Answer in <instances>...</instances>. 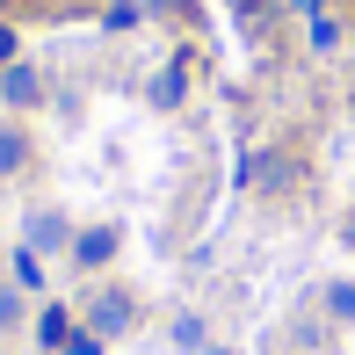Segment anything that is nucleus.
Listing matches in <instances>:
<instances>
[{"label":"nucleus","instance_id":"4468645a","mask_svg":"<svg viewBox=\"0 0 355 355\" xmlns=\"http://www.w3.org/2000/svg\"><path fill=\"white\" fill-rule=\"evenodd\" d=\"M66 355H102V341H94V334H73V341H66Z\"/></svg>","mask_w":355,"mask_h":355},{"label":"nucleus","instance_id":"6e6552de","mask_svg":"<svg viewBox=\"0 0 355 355\" xmlns=\"http://www.w3.org/2000/svg\"><path fill=\"white\" fill-rule=\"evenodd\" d=\"M327 312L334 319H355V276H334L327 283Z\"/></svg>","mask_w":355,"mask_h":355},{"label":"nucleus","instance_id":"0eeeda50","mask_svg":"<svg viewBox=\"0 0 355 355\" xmlns=\"http://www.w3.org/2000/svg\"><path fill=\"white\" fill-rule=\"evenodd\" d=\"M37 341H44V348H66V341H73V319H66V304H51V312L37 319Z\"/></svg>","mask_w":355,"mask_h":355},{"label":"nucleus","instance_id":"7ed1b4c3","mask_svg":"<svg viewBox=\"0 0 355 355\" xmlns=\"http://www.w3.org/2000/svg\"><path fill=\"white\" fill-rule=\"evenodd\" d=\"M0 102H8V109H44V73L22 66V58L0 66Z\"/></svg>","mask_w":355,"mask_h":355},{"label":"nucleus","instance_id":"39448f33","mask_svg":"<svg viewBox=\"0 0 355 355\" xmlns=\"http://www.w3.org/2000/svg\"><path fill=\"white\" fill-rule=\"evenodd\" d=\"M145 94H153L159 109H174V102L189 94V58H174V66H159V73H153V87H145Z\"/></svg>","mask_w":355,"mask_h":355},{"label":"nucleus","instance_id":"f257e3e1","mask_svg":"<svg viewBox=\"0 0 355 355\" xmlns=\"http://www.w3.org/2000/svg\"><path fill=\"white\" fill-rule=\"evenodd\" d=\"M131 327H138L131 290H94V297H87V334H94V341H123Z\"/></svg>","mask_w":355,"mask_h":355},{"label":"nucleus","instance_id":"9b49d317","mask_svg":"<svg viewBox=\"0 0 355 355\" xmlns=\"http://www.w3.org/2000/svg\"><path fill=\"white\" fill-rule=\"evenodd\" d=\"M15 283H22V290H44V261H37V254H15Z\"/></svg>","mask_w":355,"mask_h":355},{"label":"nucleus","instance_id":"f3484780","mask_svg":"<svg viewBox=\"0 0 355 355\" xmlns=\"http://www.w3.org/2000/svg\"><path fill=\"white\" fill-rule=\"evenodd\" d=\"M0 8H8V0H0Z\"/></svg>","mask_w":355,"mask_h":355},{"label":"nucleus","instance_id":"1a4fd4ad","mask_svg":"<svg viewBox=\"0 0 355 355\" xmlns=\"http://www.w3.org/2000/svg\"><path fill=\"white\" fill-rule=\"evenodd\" d=\"M174 348H211V334H203V319H196V312L174 319Z\"/></svg>","mask_w":355,"mask_h":355},{"label":"nucleus","instance_id":"423d86ee","mask_svg":"<svg viewBox=\"0 0 355 355\" xmlns=\"http://www.w3.org/2000/svg\"><path fill=\"white\" fill-rule=\"evenodd\" d=\"M29 167V138H22V123H0V182L8 174H22Z\"/></svg>","mask_w":355,"mask_h":355},{"label":"nucleus","instance_id":"dca6fc26","mask_svg":"<svg viewBox=\"0 0 355 355\" xmlns=\"http://www.w3.org/2000/svg\"><path fill=\"white\" fill-rule=\"evenodd\" d=\"M211 355H232V348H211Z\"/></svg>","mask_w":355,"mask_h":355},{"label":"nucleus","instance_id":"ddd939ff","mask_svg":"<svg viewBox=\"0 0 355 355\" xmlns=\"http://www.w3.org/2000/svg\"><path fill=\"white\" fill-rule=\"evenodd\" d=\"M109 22H116V29H131V22H138V0H116V8H109Z\"/></svg>","mask_w":355,"mask_h":355},{"label":"nucleus","instance_id":"20e7f679","mask_svg":"<svg viewBox=\"0 0 355 355\" xmlns=\"http://www.w3.org/2000/svg\"><path fill=\"white\" fill-rule=\"evenodd\" d=\"M109 254H116V225H87V232L73 239V261L80 268H102Z\"/></svg>","mask_w":355,"mask_h":355},{"label":"nucleus","instance_id":"f8f14e48","mask_svg":"<svg viewBox=\"0 0 355 355\" xmlns=\"http://www.w3.org/2000/svg\"><path fill=\"white\" fill-rule=\"evenodd\" d=\"M0 327H22V283H0Z\"/></svg>","mask_w":355,"mask_h":355},{"label":"nucleus","instance_id":"f03ea898","mask_svg":"<svg viewBox=\"0 0 355 355\" xmlns=\"http://www.w3.org/2000/svg\"><path fill=\"white\" fill-rule=\"evenodd\" d=\"M73 239H80V232H73L66 211H29V225H22V247H29V254H66Z\"/></svg>","mask_w":355,"mask_h":355},{"label":"nucleus","instance_id":"2eb2a0df","mask_svg":"<svg viewBox=\"0 0 355 355\" xmlns=\"http://www.w3.org/2000/svg\"><path fill=\"white\" fill-rule=\"evenodd\" d=\"M341 247H355V211H348V225H341Z\"/></svg>","mask_w":355,"mask_h":355},{"label":"nucleus","instance_id":"9d476101","mask_svg":"<svg viewBox=\"0 0 355 355\" xmlns=\"http://www.w3.org/2000/svg\"><path fill=\"white\" fill-rule=\"evenodd\" d=\"M334 44H341V29H334V15L312 0V51H334Z\"/></svg>","mask_w":355,"mask_h":355}]
</instances>
